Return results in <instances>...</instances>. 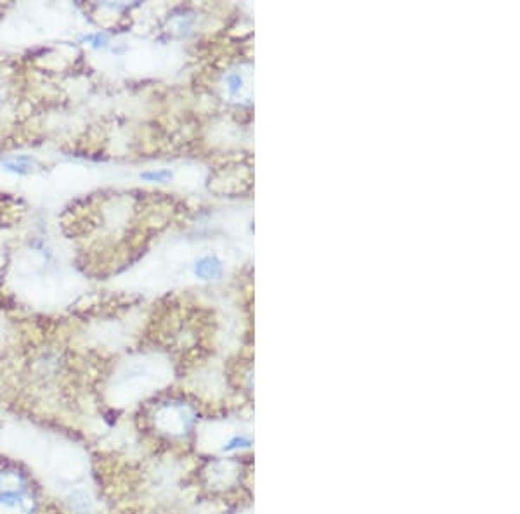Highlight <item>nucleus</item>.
Masks as SVG:
<instances>
[{
  "label": "nucleus",
  "instance_id": "f257e3e1",
  "mask_svg": "<svg viewBox=\"0 0 520 514\" xmlns=\"http://www.w3.org/2000/svg\"><path fill=\"white\" fill-rule=\"evenodd\" d=\"M35 509L30 495L16 492L0 495V514H32Z\"/></svg>",
  "mask_w": 520,
  "mask_h": 514
},
{
  "label": "nucleus",
  "instance_id": "f03ea898",
  "mask_svg": "<svg viewBox=\"0 0 520 514\" xmlns=\"http://www.w3.org/2000/svg\"><path fill=\"white\" fill-rule=\"evenodd\" d=\"M193 272L198 279L203 281H214L219 279L224 272V264L219 257L215 255H205L200 260H196L195 267H193Z\"/></svg>",
  "mask_w": 520,
  "mask_h": 514
},
{
  "label": "nucleus",
  "instance_id": "7ed1b4c3",
  "mask_svg": "<svg viewBox=\"0 0 520 514\" xmlns=\"http://www.w3.org/2000/svg\"><path fill=\"white\" fill-rule=\"evenodd\" d=\"M23 478L16 471H0V495L21 492Z\"/></svg>",
  "mask_w": 520,
  "mask_h": 514
},
{
  "label": "nucleus",
  "instance_id": "20e7f679",
  "mask_svg": "<svg viewBox=\"0 0 520 514\" xmlns=\"http://www.w3.org/2000/svg\"><path fill=\"white\" fill-rule=\"evenodd\" d=\"M2 165L7 171H13V173H18V175H26L33 170L35 159L30 158V156H18V158L7 159V161H4Z\"/></svg>",
  "mask_w": 520,
  "mask_h": 514
},
{
  "label": "nucleus",
  "instance_id": "39448f33",
  "mask_svg": "<svg viewBox=\"0 0 520 514\" xmlns=\"http://www.w3.org/2000/svg\"><path fill=\"white\" fill-rule=\"evenodd\" d=\"M172 177H174L172 170H167V169L146 170L140 173V178L146 182H169V180H172Z\"/></svg>",
  "mask_w": 520,
  "mask_h": 514
},
{
  "label": "nucleus",
  "instance_id": "423d86ee",
  "mask_svg": "<svg viewBox=\"0 0 520 514\" xmlns=\"http://www.w3.org/2000/svg\"><path fill=\"white\" fill-rule=\"evenodd\" d=\"M243 89V76L240 73H231L227 76V90L231 94H238Z\"/></svg>",
  "mask_w": 520,
  "mask_h": 514
},
{
  "label": "nucleus",
  "instance_id": "0eeeda50",
  "mask_svg": "<svg viewBox=\"0 0 520 514\" xmlns=\"http://www.w3.org/2000/svg\"><path fill=\"white\" fill-rule=\"evenodd\" d=\"M85 40H89V42H92V44L94 45H104V42H106V37L104 35H101V33H99V35H90V37H85Z\"/></svg>",
  "mask_w": 520,
  "mask_h": 514
}]
</instances>
